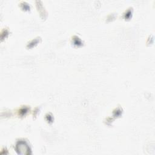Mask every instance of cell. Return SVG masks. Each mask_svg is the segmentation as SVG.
I'll return each mask as SVG.
<instances>
[{
	"mask_svg": "<svg viewBox=\"0 0 155 155\" xmlns=\"http://www.w3.org/2000/svg\"><path fill=\"white\" fill-rule=\"evenodd\" d=\"M28 148L27 145L24 142H20L18 145V151L20 154H26L28 153Z\"/></svg>",
	"mask_w": 155,
	"mask_h": 155,
	"instance_id": "obj_1",
	"label": "cell"
}]
</instances>
